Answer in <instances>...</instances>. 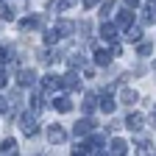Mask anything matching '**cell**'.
Returning a JSON list of instances; mask_svg holds the SVG:
<instances>
[{
  "mask_svg": "<svg viewBox=\"0 0 156 156\" xmlns=\"http://www.w3.org/2000/svg\"><path fill=\"white\" fill-rule=\"evenodd\" d=\"M20 128H23V134H25V136H36V134H39L36 114H34V112H25L23 117H20Z\"/></svg>",
  "mask_w": 156,
  "mask_h": 156,
  "instance_id": "obj_1",
  "label": "cell"
},
{
  "mask_svg": "<svg viewBox=\"0 0 156 156\" xmlns=\"http://www.w3.org/2000/svg\"><path fill=\"white\" fill-rule=\"evenodd\" d=\"M75 136H89L92 131H95V120H89V117H84V120H78L75 123Z\"/></svg>",
  "mask_w": 156,
  "mask_h": 156,
  "instance_id": "obj_2",
  "label": "cell"
},
{
  "mask_svg": "<svg viewBox=\"0 0 156 156\" xmlns=\"http://www.w3.org/2000/svg\"><path fill=\"white\" fill-rule=\"evenodd\" d=\"M42 89L48 95H53L56 89H62V75H45L42 78Z\"/></svg>",
  "mask_w": 156,
  "mask_h": 156,
  "instance_id": "obj_3",
  "label": "cell"
},
{
  "mask_svg": "<svg viewBox=\"0 0 156 156\" xmlns=\"http://www.w3.org/2000/svg\"><path fill=\"white\" fill-rule=\"evenodd\" d=\"M48 140H50L53 145H62V142L67 140V134H64V128H62V126L56 123V126H50V128H48Z\"/></svg>",
  "mask_w": 156,
  "mask_h": 156,
  "instance_id": "obj_4",
  "label": "cell"
},
{
  "mask_svg": "<svg viewBox=\"0 0 156 156\" xmlns=\"http://www.w3.org/2000/svg\"><path fill=\"white\" fill-rule=\"evenodd\" d=\"M142 123H145V117H142L140 112H131V114L126 117V128H128V131H140Z\"/></svg>",
  "mask_w": 156,
  "mask_h": 156,
  "instance_id": "obj_5",
  "label": "cell"
},
{
  "mask_svg": "<svg viewBox=\"0 0 156 156\" xmlns=\"http://www.w3.org/2000/svg\"><path fill=\"white\" fill-rule=\"evenodd\" d=\"M17 84H20V87H34V84H36V73H34V70H28V67H25V70H20Z\"/></svg>",
  "mask_w": 156,
  "mask_h": 156,
  "instance_id": "obj_6",
  "label": "cell"
},
{
  "mask_svg": "<svg viewBox=\"0 0 156 156\" xmlns=\"http://www.w3.org/2000/svg\"><path fill=\"white\" fill-rule=\"evenodd\" d=\"M126 153H128V142L123 140V136L112 140V151H109V156H126Z\"/></svg>",
  "mask_w": 156,
  "mask_h": 156,
  "instance_id": "obj_7",
  "label": "cell"
},
{
  "mask_svg": "<svg viewBox=\"0 0 156 156\" xmlns=\"http://www.w3.org/2000/svg\"><path fill=\"white\" fill-rule=\"evenodd\" d=\"M84 145H87L89 151H98V148H103V145H106V136H103V134H98V131H92V134H89V140H87Z\"/></svg>",
  "mask_w": 156,
  "mask_h": 156,
  "instance_id": "obj_8",
  "label": "cell"
},
{
  "mask_svg": "<svg viewBox=\"0 0 156 156\" xmlns=\"http://www.w3.org/2000/svg\"><path fill=\"white\" fill-rule=\"evenodd\" d=\"M17 151H20L17 140H3L0 142V156H17Z\"/></svg>",
  "mask_w": 156,
  "mask_h": 156,
  "instance_id": "obj_9",
  "label": "cell"
},
{
  "mask_svg": "<svg viewBox=\"0 0 156 156\" xmlns=\"http://www.w3.org/2000/svg\"><path fill=\"white\" fill-rule=\"evenodd\" d=\"M53 109H56V112H62V114H67V112L73 109V103H70V98H67V95H58V98H53Z\"/></svg>",
  "mask_w": 156,
  "mask_h": 156,
  "instance_id": "obj_10",
  "label": "cell"
},
{
  "mask_svg": "<svg viewBox=\"0 0 156 156\" xmlns=\"http://www.w3.org/2000/svg\"><path fill=\"white\" fill-rule=\"evenodd\" d=\"M78 87H81V81H78V75H75V73L62 75V89H78Z\"/></svg>",
  "mask_w": 156,
  "mask_h": 156,
  "instance_id": "obj_11",
  "label": "cell"
},
{
  "mask_svg": "<svg viewBox=\"0 0 156 156\" xmlns=\"http://www.w3.org/2000/svg\"><path fill=\"white\" fill-rule=\"evenodd\" d=\"M98 109H101L103 114H112V112H114V98H112L109 92H103V98H101V103H98Z\"/></svg>",
  "mask_w": 156,
  "mask_h": 156,
  "instance_id": "obj_12",
  "label": "cell"
},
{
  "mask_svg": "<svg viewBox=\"0 0 156 156\" xmlns=\"http://www.w3.org/2000/svg\"><path fill=\"white\" fill-rule=\"evenodd\" d=\"M131 23H134V14L128 9H123L120 14H117V28H131Z\"/></svg>",
  "mask_w": 156,
  "mask_h": 156,
  "instance_id": "obj_13",
  "label": "cell"
},
{
  "mask_svg": "<svg viewBox=\"0 0 156 156\" xmlns=\"http://www.w3.org/2000/svg\"><path fill=\"white\" fill-rule=\"evenodd\" d=\"M136 101H140V95H136L134 89H123V92H120V103H123V106H134Z\"/></svg>",
  "mask_w": 156,
  "mask_h": 156,
  "instance_id": "obj_14",
  "label": "cell"
},
{
  "mask_svg": "<svg viewBox=\"0 0 156 156\" xmlns=\"http://www.w3.org/2000/svg\"><path fill=\"white\" fill-rule=\"evenodd\" d=\"M109 62H112V56H109L106 50H101V48H98V50H95V64H101V67H109Z\"/></svg>",
  "mask_w": 156,
  "mask_h": 156,
  "instance_id": "obj_15",
  "label": "cell"
},
{
  "mask_svg": "<svg viewBox=\"0 0 156 156\" xmlns=\"http://www.w3.org/2000/svg\"><path fill=\"white\" fill-rule=\"evenodd\" d=\"M101 36H103V39H109V42H114V39H117V28L106 23V25H101Z\"/></svg>",
  "mask_w": 156,
  "mask_h": 156,
  "instance_id": "obj_16",
  "label": "cell"
},
{
  "mask_svg": "<svg viewBox=\"0 0 156 156\" xmlns=\"http://www.w3.org/2000/svg\"><path fill=\"white\" fill-rule=\"evenodd\" d=\"M20 28H23V31H31V28H39V20H36V17H28V20H23V23H20Z\"/></svg>",
  "mask_w": 156,
  "mask_h": 156,
  "instance_id": "obj_17",
  "label": "cell"
},
{
  "mask_svg": "<svg viewBox=\"0 0 156 156\" xmlns=\"http://www.w3.org/2000/svg\"><path fill=\"white\" fill-rule=\"evenodd\" d=\"M151 50H153L151 42H140V45H136V56H151Z\"/></svg>",
  "mask_w": 156,
  "mask_h": 156,
  "instance_id": "obj_18",
  "label": "cell"
},
{
  "mask_svg": "<svg viewBox=\"0 0 156 156\" xmlns=\"http://www.w3.org/2000/svg\"><path fill=\"white\" fill-rule=\"evenodd\" d=\"M95 109H98V103H95V95H87V98H84V112L89 114V112H95Z\"/></svg>",
  "mask_w": 156,
  "mask_h": 156,
  "instance_id": "obj_19",
  "label": "cell"
},
{
  "mask_svg": "<svg viewBox=\"0 0 156 156\" xmlns=\"http://www.w3.org/2000/svg\"><path fill=\"white\" fill-rule=\"evenodd\" d=\"M136 151H140V156H148L151 153V140H140L136 142Z\"/></svg>",
  "mask_w": 156,
  "mask_h": 156,
  "instance_id": "obj_20",
  "label": "cell"
},
{
  "mask_svg": "<svg viewBox=\"0 0 156 156\" xmlns=\"http://www.w3.org/2000/svg\"><path fill=\"white\" fill-rule=\"evenodd\" d=\"M9 58H11V48L9 45H0V64H6Z\"/></svg>",
  "mask_w": 156,
  "mask_h": 156,
  "instance_id": "obj_21",
  "label": "cell"
},
{
  "mask_svg": "<svg viewBox=\"0 0 156 156\" xmlns=\"http://www.w3.org/2000/svg\"><path fill=\"white\" fill-rule=\"evenodd\" d=\"M0 20H14V9H9V6H0Z\"/></svg>",
  "mask_w": 156,
  "mask_h": 156,
  "instance_id": "obj_22",
  "label": "cell"
},
{
  "mask_svg": "<svg viewBox=\"0 0 156 156\" xmlns=\"http://www.w3.org/2000/svg\"><path fill=\"white\" fill-rule=\"evenodd\" d=\"M42 109V95H34L31 98V112H39Z\"/></svg>",
  "mask_w": 156,
  "mask_h": 156,
  "instance_id": "obj_23",
  "label": "cell"
},
{
  "mask_svg": "<svg viewBox=\"0 0 156 156\" xmlns=\"http://www.w3.org/2000/svg\"><path fill=\"white\" fill-rule=\"evenodd\" d=\"M73 156H89V148L87 145H78V148H73Z\"/></svg>",
  "mask_w": 156,
  "mask_h": 156,
  "instance_id": "obj_24",
  "label": "cell"
},
{
  "mask_svg": "<svg viewBox=\"0 0 156 156\" xmlns=\"http://www.w3.org/2000/svg\"><path fill=\"white\" fill-rule=\"evenodd\" d=\"M140 28H128V39H131V42H140Z\"/></svg>",
  "mask_w": 156,
  "mask_h": 156,
  "instance_id": "obj_25",
  "label": "cell"
},
{
  "mask_svg": "<svg viewBox=\"0 0 156 156\" xmlns=\"http://www.w3.org/2000/svg\"><path fill=\"white\" fill-rule=\"evenodd\" d=\"M114 6H117V3H114V0H109V3L103 6V11H101V14H103V17H106V14H112V9H114Z\"/></svg>",
  "mask_w": 156,
  "mask_h": 156,
  "instance_id": "obj_26",
  "label": "cell"
},
{
  "mask_svg": "<svg viewBox=\"0 0 156 156\" xmlns=\"http://www.w3.org/2000/svg\"><path fill=\"white\" fill-rule=\"evenodd\" d=\"M9 84V75H6V70H0V89H3Z\"/></svg>",
  "mask_w": 156,
  "mask_h": 156,
  "instance_id": "obj_27",
  "label": "cell"
},
{
  "mask_svg": "<svg viewBox=\"0 0 156 156\" xmlns=\"http://www.w3.org/2000/svg\"><path fill=\"white\" fill-rule=\"evenodd\" d=\"M9 112V103H6V98H0V114H6Z\"/></svg>",
  "mask_w": 156,
  "mask_h": 156,
  "instance_id": "obj_28",
  "label": "cell"
},
{
  "mask_svg": "<svg viewBox=\"0 0 156 156\" xmlns=\"http://www.w3.org/2000/svg\"><path fill=\"white\" fill-rule=\"evenodd\" d=\"M98 3H101V0H84V6H87V9H92V6H98Z\"/></svg>",
  "mask_w": 156,
  "mask_h": 156,
  "instance_id": "obj_29",
  "label": "cell"
},
{
  "mask_svg": "<svg viewBox=\"0 0 156 156\" xmlns=\"http://www.w3.org/2000/svg\"><path fill=\"white\" fill-rule=\"evenodd\" d=\"M126 3H128V6H136V3H140V0H126Z\"/></svg>",
  "mask_w": 156,
  "mask_h": 156,
  "instance_id": "obj_30",
  "label": "cell"
},
{
  "mask_svg": "<svg viewBox=\"0 0 156 156\" xmlns=\"http://www.w3.org/2000/svg\"><path fill=\"white\" fill-rule=\"evenodd\" d=\"M98 156H101V153H98ZM103 156H109V153H103Z\"/></svg>",
  "mask_w": 156,
  "mask_h": 156,
  "instance_id": "obj_31",
  "label": "cell"
}]
</instances>
